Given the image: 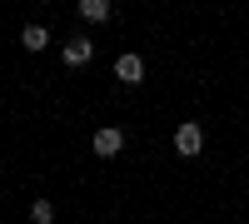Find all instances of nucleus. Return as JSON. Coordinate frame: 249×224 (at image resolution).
<instances>
[{"label": "nucleus", "mask_w": 249, "mask_h": 224, "mask_svg": "<svg viewBox=\"0 0 249 224\" xmlns=\"http://www.w3.org/2000/svg\"><path fill=\"white\" fill-rule=\"evenodd\" d=\"M110 0H80V20H90V25H105V20H110Z\"/></svg>", "instance_id": "obj_5"}, {"label": "nucleus", "mask_w": 249, "mask_h": 224, "mask_svg": "<svg viewBox=\"0 0 249 224\" xmlns=\"http://www.w3.org/2000/svg\"><path fill=\"white\" fill-rule=\"evenodd\" d=\"M0 174H5V165H0Z\"/></svg>", "instance_id": "obj_8"}, {"label": "nucleus", "mask_w": 249, "mask_h": 224, "mask_svg": "<svg viewBox=\"0 0 249 224\" xmlns=\"http://www.w3.org/2000/svg\"><path fill=\"white\" fill-rule=\"evenodd\" d=\"M120 150H124V130H120V125L95 130V155H100V159H115Z\"/></svg>", "instance_id": "obj_3"}, {"label": "nucleus", "mask_w": 249, "mask_h": 224, "mask_svg": "<svg viewBox=\"0 0 249 224\" xmlns=\"http://www.w3.org/2000/svg\"><path fill=\"white\" fill-rule=\"evenodd\" d=\"M20 45H25L30 55L45 50V45H50V30H45V25H25V30H20Z\"/></svg>", "instance_id": "obj_6"}, {"label": "nucleus", "mask_w": 249, "mask_h": 224, "mask_svg": "<svg viewBox=\"0 0 249 224\" xmlns=\"http://www.w3.org/2000/svg\"><path fill=\"white\" fill-rule=\"evenodd\" d=\"M90 55H95L90 35H70V40H65V50H60V60H65L70 70H85V65H90Z\"/></svg>", "instance_id": "obj_2"}, {"label": "nucleus", "mask_w": 249, "mask_h": 224, "mask_svg": "<svg viewBox=\"0 0 249 224\" xmlns=\"http://www.w3.org/2000/svg\"><path fill=\"white\" fill-rule=\"evenodd\" d=\"M30 219H35V224H55V205H50V199H35V205H30Z\"/></svg>", "instance_id": "obj_7"}, {"label": "nucleus", "mask_w": 249, "mask_h": 224, "mask_svg": "<svg viewBox=\"0 0 249 224\" xmlns=\"http://www.w3.org/2000/svg\"><path fill=\"white\" fill-rule=\"evenodd\" d=\"M115 80H120V85H140V80H144V60H140L135 50H124V55L115 60Z\"/></svg>", "instance_id": "obj_4"}, {"label": "nucleus", "mask_w": 249, "mask_h": 224, "mask_svg": "<svg viewBox=\"0 0 249 224\" xmlns=\"http://www.w3.org/2000/svg\"><path fill=\"white\" fill-rule=\"evenodd\" d=\"M175 150H179V159H195L204 150V130L195 125V120H184V125L175 130Z\"/></svg>", "instance_id": "obj_1"}]
</instances>
